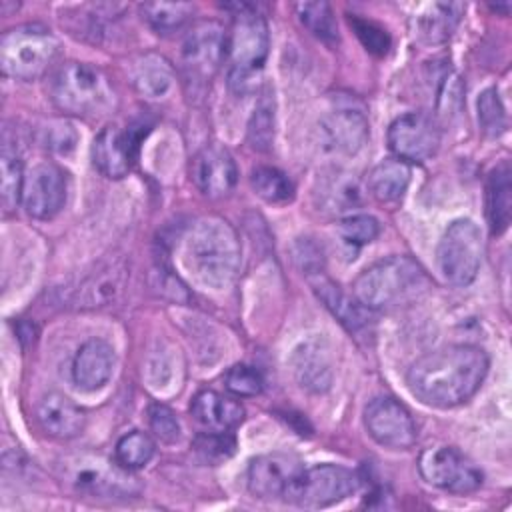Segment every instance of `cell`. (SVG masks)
<instances>
[{
	"instance_id": "obj_18",
	"label": "cell",
	"mask_w": 512,
	"mask_h": 512,
	"mask_svg": "<svg viewBox=\"0 0 512 512\" xmlns=\"http://www.w3.org/2000/svg\"><path fill=\"white\" fill-rule=\"evenodd\" d=\"M114 366V348L102 338H90L74 354L72 380L80 390L94 392L112 378Z\"/></svg>"
},
{
	"instance_id": "obj_13",
	"label": "cell",
	"mask_w": 512,
	"mask_h": 512,
	"mask_svg": "<svg viewBox=\"0 0 512 512\" xmlns=\"http://www.w3.org/2000/svg\"><path fill=\"white\" fill-rule=\"evenodd\" d=\"M388 146L398 160L424 162L440 146V126L426 112H406L388 126Z\"/></svg>"
},
{
	"instance_id": "obj_16",
	"label": "cell",
	"mask_w": 512,
	"mask_h": 512,
	"mask_svg": "<svg viewBox=\"0 0 512 512\" xmlns=\"http://www.w3.org/2000/svg\"><path fill=\"white\" fill-rule=\"evenodd\" d=\"M66 204V176L54 162H40L24 176L22 206L36 220L54 218Z\"/></svg>"
},
{
	"instance_id": "obj_35",
	"label": "cell",
	"mask_w": 512,
	"mask_h": 512,
	"mask_svg": "<svg viewBox=\"0 0 512 512\" xmlns=\"http://www.w3.org/2000/svg\"><path fill=\"white\" fill-rule=\"evenodd\" d=\"M274 140V106L270 94H262L248 122V142L256 150H268Z\"/></svg>"
},
{
	"instance_id": "obj_23",
	"label": "cell",
	"mask_w": 512,
	"mask_h": 512,
	"mask_svg": "<svg viewBox=\"0 0 512 512\" xmlns=\"http://www.w3.org/2000/svg\"><path fill=\"white\" fill-rule=\"evenodd\" d=\"M192 416L214 432H230L244 420V408L234 398H228L216 390H202L190 404Z\"/></svg>"
},
{
	"instance_id": "obj_12",
	"label": "cell",
	"mask_w": 512,
	"mask_h": 512,
	"mask_svg": "<svg viewBox=\"0 0 512 512\" xmlns=\"http://www.w3.org/2000/svg\"><path fill=\"white\" fill-rule=\"evenodd\" d=\"M226 58V32L214 20L190 28L182 42V68L194 82H210Z\"/></svg>"
},
{
	"instance_id": "obj_4",
	"label": "cell",
	"mask_w": 512,
	"mask_h": 512,
	"mask_svg": "<svg viewBox=\"0 0 512 512\" xmlns=\"http://www.w3.org/2000/svg\"><path fill=\"white\" fill-rule=\"evenodd\" d=\"M50 98L54 106L74 116L106 114L116 104V92L110 78L94 64L64 62L50 80Z\"/></svg>"
},
{
	"instance_id": "obj_37",
	"label": "cell",
	"mask_w": 512,
	"mask_h": 512,
	"mask_svg": "<svg viewBox=\"0 0 512 512\" xmlns=\"http://www.w3.org/2000/svg\"><path fill=\"white\" fill-rule=\"evenodd\" d=\"M338 234L346 244L364 246L378 238L380 222L370 214H354L338 222Z\"/></svg>"
},
{
	"instance_id": "obj_24",
	"label": "cell",
	"mask_w": 512,
	"mask_h": 512,
	"mask_svg": "<svg viewBox=\"0 0 512 512\" xmlns=\"http://www.w3.org/2000/svg\"><path fill=\"white\" fill-rule=\"evenodd\" d=\"M292 370L300 386L310 392H324L330 388V354L320 340H306L294 350Z\"/></svg>"
},
{
	"instance_id": "obj_26",
	"label": "cell",
	"mask_w": 512,
	"mask_h": 512,
	"mask_svg": "<svg viewBox=\"0 0 512 512\" xmlns=\"http://www.w3.org/2000/svg\"><path fill=\"white\" fill-rule=\"evenodd\" d=\"M512 214V172L508 162L498 164L486 182V218L492 234H502Z\"/></svg>"
},
{
	"instance_id": "obj_1",
	"label": "cell",
	"mask_w": 512,
	"mask_h": 512,
	"mask_svg": "<svg viewBox=\"0 0 512 512\" xmlns=\"http://www.w3.org/2000/svg\"><path fill=\"white\" fill-rule=\"evenodd\" d=\"M488 354L474 344H450L420 356L406 372L412 396L434 408L470 400L488 374Z\"/></svg>"
},
{
	"instance_id": "obj_3",
	"label": "cell",
	"mask_w": 512,
	"mask_h": 512,
	"mask_svg": "<svg viewBox=\"0 0 512 512\" xmlns=\"http://www.w3.org/2000/svg\"><path fill=\"white\" fill-rule=\"evenodd\" d=\"M428 288L424 268L410 256H388L364 268L352 284L354 298L368 310L408 304Z\"/></svg>"
},
{
	"instance_id": "obj_36",
	"label": "cell",
	"mask_w": 512,
	"mask_h": 512,
	"mask_svg": "<svg viewBox=\"0 0 512 512\" xmlns=\"http://www.w3.org/2000/svg\"><path fill=\"white\" fill-rule=\"evenodd\" d=\"M194 452L202 462L218 464L222 460H228L236 450V440L230 432H214L208 430L204 434H198L194 444Z\"/></svg>"
},
{
	"instance_id": "obj_28",
	"label": "cell",
	"mask_w": 512,
	"mask_h": 512,
	"mask_svg": "<svg viewBox=\"0 0 512 512\" xmlns=\"http://www.w3.org/2000/svg\"><path fill=\"white\" fill-rule=\"evenodd\" d=\"M194 6L190 2H144L140 4L142 18L158 34H170L180 30L192 16Z\"/></svg>"
},
{
	"instance_id": "obj_29",
	"label": "cell",
	"mask_w": 512,
	"mask_h": 512,
	"mask_svg": "<svg viewBox=\"0 0 512 512\" xmlns=\"http://www.w3.org/2000/svg\"><path fill=\"white\" fill-rule=\"evenodd\" d=\"M252 190L270 204H286L294 198L292 180L274 166H256L250 172Z\"/></svg>"
},
{
	"instance_id": "obj_33",
	"label": "cell",
	"mask_w": 512,
	"mask_h": 512,
	"mask_svg": "<svg viewBox=\"0 0 512 512\" xmlns=\"http://www.w3.org/2000/svg\"><path fill=\"white\" fill-rule=\"evenodd\" d=\"M122 272L124 270L114 264L86 280L82 288V302H86L84 306H102L114 300L122 290Z\"/></svg>"
},
{
	"instance_id": "obj_6",
	"label": "cell",
	"mask_w": 512,
	"mask_h": 512,
	"mask_svg": "<svg viewBox=\"0 0 512 512\" xmlns=\"http://www.w3.org/2000/svg\"><path fill=\"white\" fill-rule=\"evenodd\" d=\"M60 476L80 494L96 498H130L138 494V478L118 460L112 462L102 454L82 452L66 456L60 464Z\"/></svg>"
},
{
	"instance_id": "obj_21",
	"label": "cell",
	"mask_w": 512,
	"mask_h": 512,
	"mask_svg": "<svg viewBox=\"0 0 512 512\" xmlns=\"http://www.w3.org/2000/svg\"><path fill=\"white\" fill-rule=\"evenodd\" d=\"M464 12V4L458 2H432L424 4L414 16H412V34L418 42L434 46L446 42Z\"/></svg>"
},
{
	"instance_id": "obj_39",
	"label": "cell",
	"mask_w": 512,
	"mask_h": 512,
	"mask_svg": "<svg viewBox=\"0 0 512 512\" xmlns=\"http://www.w3.org/2000/svg\"><path fill=\"white\" fill-rule=\"evenodd\" d=\"M350 26L354 28L356 36L360 38V42L364 44V48L376 56H384L390 48V36L388 32L378 26L372 20L366 18H358V16H350Z\"/></svg>"
},
{
	"instance_id": "obj_11",
	"label": "cell",
	"mask_w": 512,
	"mask_h": 512,
	"mask_svg": "<svg viewBox=\"0 0 512 512\" xmlns=\"http://www.w3.org/2000/svg\"><path fill=\"white\" fill-rule=\"evenodd\" d=\"M148 124L136 122L130 126H104L92 142V162L100 174L122 178L130 172L138 158L140 142L148 134Z\"/></svg>"
},
{
	"instance_id": "obj_31",
	"label": "cell",
	"mask_w": 512,
	"mask_h": 512,
	"mask_svg": "<svg viewBox=\"0 0 512 512\" xmlns=\"http://www.w3.org/2000/svg\"><path fill=\"white\" fill-rule=\"evenodd\" d=\"M300 22L322 42H338V24L328 2H300L294 6Z\"/></svg>"
},
{
	"instance_id": "obj_32",
	"label": "cell",
	"mask_w": 512,
	"mask_h": 512,
	"mask_svg": "<svg viewBox=\"0 0 512 512\" xmlns=\"http://www.w3.org/2000/svg\"><path fill=\"white\" fill-rule=\"evenodd\" d=\"M154 452V440L140 430H132L116 442V460L128 470L144 468L152 460Z\"/></svg>"
},
{
	"instance_id": "obj_7",
	"label": "cell",
	"mask_w": 512,
	"mask_h": 512,
	"mask_svg": "<svg viewBox=\"0 0 512 512\" xmlns=\"http://www.w3.org/2000/svg\"><path fill=\"white\" fill-rule=\"evenodd\" d=\"M56 58L58 40L42 26H18L0 38V66L12 78L36 80L50 70Z\"/></svg>"
},
{
	"instance_id": "obj_27",
	"label": "cell",
	"mask_w": 512,
	"mask_h": 512,
	"mask_svg": "<svg viewBox=\"0 0 512 512\" xmlns=\"http://www.w3.org/2000/svg\"><path fill=\"white\" fill-rule=\"evenodd\" d=\"M412 170L408 162L398 158H388L376 164L368 174V190L378 202H398L408 184H410Z\"/></svg>"
},
{
	"instance_id": "obj_14",
	"label": "cell",
	"mask_w": 512,
	"mask_h": 512,
	"mask_svg": "<svg viewBox=\"0 0 512 512\" xmlns=\"http://www.w3.org/2000/svg\"><path fill=\"white\" fill-rule=\"evenodd\" d=\"M304 466L288 452H268L250 460L248 490L260 500H286Z\"/></svg>"
},
{
	"instance_id": "obj_9",
	"label": "cell",
	"mask_w": 512,
	"mask_h": 512,
	"mask_svg": "<svg viewBox=\"0 0 512 512\" xmlns=\"http://www.w3.org/2000/svg\"><path fill=\"white\" fill-rule=\"evenodd\" d=\"M358 490V476L338 464L304 468L286 502L302 508H326Z\"/></svg>"
},
{
	"instance_id": "obj_30",
	"label": "cell",
	"mask_w": 512,
	"mask_h": 512,
	"mask_svg": "<svg viewBox=\"0 0 512 512\" xmlns=\"http://www.w3.org/2000/svg\"><path fill=\"white\" fill-rule=\"evenodd\" d=\"M24 172L22 162L16 154V148L4 138L2 154H0V182H2V206L6 212H12L18 202L22 200V186H24Z\"/></svg>"
},
{
	"instance_id": "obj_19",
	"label": "cell",
	"mask_w": 512,
	"mask_h": 512,
	"mask_svg": "<svg viewBox=\"0 0 512 512\" xmlns=\"http://www.w3.org/2000/svg\"><path fill=\"white\" fill-rule=\"evenodd\" d=\"M326 144L340 154H356L368 140V118L356 108H334L320 120Z\"/></svg>"
},
{
	"instance_id": "obj_34",
	"label": "cell",
	"mask_w": 512,
	"mask_h": 512,
	"mask_svg": "<svg viewBox=\"0 0 512 512\" xmlns=\"http://www.w3.org/2000/svg\"><path fill=\"white\" fill-rule=\"evenodd\" d=\"M478 124L488 138H496L506 130L508 126L506 108L496 88H486L478 96Z\"/></svg>"
},
{
	"instance_id": "obj_40",
	"label": "cell",
	"mask_w": 512,
	"mask_h": 512,
	"mask_svg": "<svg viewBox=\"0 0 512 512\" xmlns=\"http://www.w3.org/2000/svg\"><path fill=\"white\" fill-rule=\"evenodd\" d=\"M148 422L152 432L166 444H172L180 438V422L172 408L164 404H152L148 408Z\"/></svg>"
},
{
	"instance_id": "obj_22",
	"label": "cell",
	"mask_w": 512,
	"mask_h": 512,
	"mask_svg": "<svg viewBox=\"0 0 512 512\" xmlns=\"http://www.w3.org/2000/svg\"><path fill=\"white\" fill-rule=\"evenodd\" d=\"M310 284H312L316 296L324 302V306L338 318V322L348 332H360L370 324L372 310L362 306L356 298H350L338 284H334L330 278L322 276V272H316L310 278Z\"/></svg>"
},
{
	"instance_id": "obj_17",
	"label": "cell",
	"mask_w": 512,
	"mask_h": 512,
	"mask_svg": "<svg viewBox=\"0 0 512 512\" xmlns=\"http://www.w3.org/2000/svg\"><path fill=\"white\" fill-rule=\"evenodd\" d=\"M190 178L204 196L222 198L234 190L238 168L224 146L208 144L194 154L190 162Z\"/></svg>"
},
{
	"instance_id": "obj_25",
	"label": "cell",
	"mask_w": 512,
	"mask_h": 512,
	"mask_svg": "<svg viewBox=\"0 0 512 512\" xmlns=\"http://www.w3.org/2000/svg\"><path fill=\"white\" fill-rule=\"evenodd\" d=\"M174 82V68L162 54L146 52L132 64V84L144 98L160 100L168 96L174 88Z\"/></svg>"
},
{
	"instance_id": "obj_10",
	"label": "cell",
	"mask_w": 512,
	"mask_h": 512,
	"mask_svg": "<svg viewBox=\"0 0 512 512\" xmlns=\"http://www.w3.org/2000/svg\"><path fill=\"white\" fill-rule=\"evenodd\" d=\"M418 470L422 478L446 492L468 494L482 486V470L458 448L436 446L420 454Z\"/></svg>"
},
{
	"instance_id": "obj_5",
	"label": "cell",
	"mask_w": 512,
	"mask_h": 512,
	"mask_svg": "<svg viewBox=\"0 0 512 512\" xmlns=\"http://www.w3.org/2000/svg\"><path fill=\"white\" fill-rule=\"evenodd\" d=\"M236 8L232 28L226 32V58L230 64V86L242 88L262 70L270 48V34L266 18L254 6L236 4Z\"/></svg>"
},
{
	"instance_id": "obj_38",
	"label": "cell",
	"mask_w": 512,
	"mask_h": 512,
	"mask_svg": "<svg viewBox=\"0 0 512 512\" xmlns=\"http://www.w3.org/2000/svg\"><path fill=\"white\" fill-rule=\"evenodd\" d=\"M224 386L236 396H256L264 388L260 372L248 364H234L224 374Z\"/></svg>"
},
{
	"instance_id": "obj_15",
	"label": "cell",
	"mask_w": 512,
	"mask_h": 512,
	"mask_svg": "<svg viewBox=\"0 0 512 512\" xmlns=\"http://www.w3.org/2000/svg\"><path fill=\"white\" fill-rule=\"evenodd\" d=\"M364 426L384 448L406 450L416 442V424L410 412L392 396H378L366 404Z\"/></svg>"
},
{
	"instance_id": "obj_20",
	"label": "cell",
	"mask_w": 512,
	"mask_h": 512,
	"mask_svg": "<svg viewBox=\"0 0 512 512\" xmlns=\"http://www.w3.org/2000/svg\"><path fill=\"white\" fill-rule=\"evenodd\" d=\"M36 420L46 434L68 440L84 430L86 414L62 392H46L36 404Z\"/></svg>"
},
{
	"instance_id": "obj_2",
	"label": "cell",
	"mask_w": 512,
	"mask_h": 512,
	"mask_svg": "<svg viewBox=\"0 0 512 512\" xmlns=\"http://www.w3.org/2000/svg\"><path fill=\"white\" fill-rule=\"evenodd\" d=\"M184 264L208 288L230 286L240 270V242L234 228L216 216L196 220L184 238Z\"/></svg>"
},
{
	"instance_id": "obj_8",
	"label": "cell",
	"mask_w": 512,
	"mask_h": 512,
	"mask_svg": "<svg viewBox=\"0 0 512 512\" xmlns=\"http://www.w3.org/2000/svg\"><path fill=\"white\" fill-rule=\"evenodd\" d=\"M482 252V234L474 220L458 218L450 222L436 248L442 278L452 286L472 284L482 264Z\"/></svg>"
}]
</instances>
